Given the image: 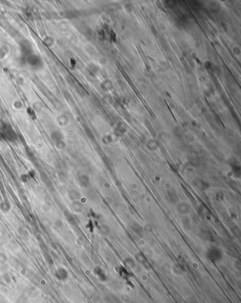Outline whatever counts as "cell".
I'll return each instance as SVG.
<instances>
[{"instance_id":"obj_1","label":"cell","mask_w":241,"mask_h":303,"mask_svg":"<svg viewBox=\"0 0 241 303\" xmlns=\"http://www.w3.org/2000/svg\"><path fill=\"white\" fill-rule=\"evenodd\" d=\"M223 257V254L220 248L217 247H211L206 252V258L212 263L221 261Z\"/></svg>"},{"instance_id":"obj_2","label":"cell","mask_w":241,"mask_h":303,"mask_svg":"<svg viewBox=\"0 0 241 303\" xmlns=\"http://www.w3.org/2000/svg\"><path fill=\"white\" fill-rule=\"evenodd\" d=\"M1 133H2L3 136L5 140H9L11 142H14L17 140V135L16 133L14 132L12 126L7 123H3L1 129H0Z\"/></svg>"},{"instance_id":"obj_3","label":"cell","mask_w":241,"mask_h":303,"mask_svg":"<svg viewBox=\"0 0 241 303\" xmlns=\"http://www.w3.org/2000/svg\"><path fill=\"white\" fill-rule=\"evenodd\" d=\"M176 210L181 215H187L190 211V206L185 202L178 203L176 205Z\"/></svg>"},{"instance_id":"obj_4","label":"cell","mask_w":241,"mask_h":303,"mask_svg":"<svg viewBox=\"0 0 241 303\" xmlns=\"http://www.w3.org/2000/svg\"><path fill=\"white\" fill-rule=\"evenodd\" d=\"M77 183L82 188H87L90 184V179L86 174H80L77 177Z\"/></svg>"},{"instance_id":"obj_5","label":"cell","mask_w":241,"mask_h":303,"mask_svg":"<svg viewBox=\"0 0 241 303\" xmlns=\"http://www.w3.org/2000/svg\"><path fill=\"white\" fill-rule=\"evenodd\" d=\"M167 196L170 202L173 204H178L179 203V196L175 190L169 189L167 191Z\"/></svg>"},{"instance_id":"obj_6","label":"cell","mask_w":241,"mask_h":303,"mask_svg":"<svg viewBox=\"0 0 241 303\" xmlns=\"http://www.w3.org/2000/svg\"><path fill=\"white\" fill-rule=\"evenodd\" d=\"M55 277L59 280H65L68 278V272L65 268H59L55 272Z\"/></svg>"},{"instance_id":"obj_7","label":"cell","mask_w":241,"mask_h":303,"mask_svg":"<svg viewBox=\"0 0 241 303\" xmlns=\"http://www.w3.org/2000/svg\"><path fill=\"white\" fill-rule=\"evenodd\" d=\"M94 273L95 274L98 275V277L99 278V279L102 281H105L107 280V275L105 274L102 268H100V267H96L94 269Z\"/></svg>"},{"instance_id":"obj_8","label":"cell","mask_w":241,"mask_h":303,"mask_svg":"<svg viewBox=\"0 0 241 303\" xmlns=\"http://www.w3.org/2000/svg\"><path fill=\"white\" fill-rule=\"evenodd\" d=\"M52 138L53 139L54 141H55L56 143L58 142H60L63 140V135L60 131L55 130L51 134Z\"/></svg>"},{"instance_id":"obj_9","label":"cell","mask_w":241,"mask_h":303,"mask_svg":"<svg viewBox=\"0 0 241 303\" xmlns=\"http://www.w3.org/2000/svg\"><path fill=\"white\" fill-rule=\"evenodd\" d=\"M64 215H65V217H66V219H67L69 223H70L71 224H73V225L76 224V222H77L76 218H75V217L71 212H69L68 210H65V212H64Z\"/></svg>"},{"instance_id":"obj_10","label":"cell","mask_w":241,"mask_h":303,"mask_svg":"<svg viewBox=\"0 0 241 303\" xmlns=\"http://www.w3.org/2000/svg\"><path fill=\"white\" fill-rule=\"evenodd\" d=\"M68 196H69V198H70V200L74 201H76L77 200L79 199L80 197H81L80 194H79L78 191H76V190H71V191H69V193H68Z\"/></svg>"},{"instance_id":"obj_11","label":"cell","mask_w":241,"mask_h":303,"mask_svg":"<svg viewBox=\"0 0 241 303\" xmlns=\"http://www.w3.org/2000/svg\"><path fill=\"white\" fill-rule=\"evenodd\" d=\"M232 171L233 172L235 176H236L237 177L239 178L240 176V166L239 164H233L231 165Z\"/></svg>"},{"instance_id":"obj_12","label":"cell","mask_w":241,"mask_h":303,"mask_svg":"<svg viewBox=\"0 0 241 303\" xmlns=\"http://www.w3.org/2000/svg\"><path fill=\"white\" fill-rule=\"evenodd\" d=\"M72 208L77 212H81L82 210V205L78 201H74L72 205Z\"/></svg>"},{"instance_id":"obj_13","label":"cell","mask_w":241,"mask_h":303,"mask_svg":"<svg viewBox=\"0 0 241 303\" xmlns=\"http://www.w3.org/2000/svg\"><path fill=\"white\" fill-rule=\"evenodd\" d=\"M57 148H59V149H63V148H65V143L64 142V141H60V142H57Z\"/></svg>"},{"instance_id":"obj_14","label":"cell","mask_w":241,"mask_h":303,"mask_svg":"<svg viewBox=\"0 0 241 303\" xmlns=\"http://www.w3.org/2000/svg\"><path fill=\"white\" fill-rule=\"evenodd\" d=\"M5 140L4 138V136H3L2 133H1V131H0V140Z\"/></svg>"}]
</instances>
